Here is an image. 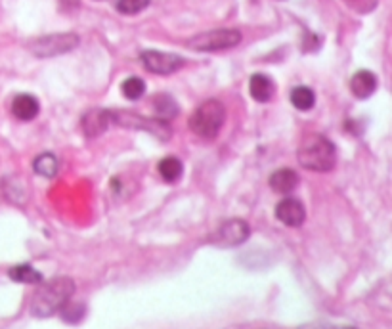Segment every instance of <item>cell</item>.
Wrapping results in <instances>:
<instances>
[{
    "mask_svg": "<svg viewBox=\"0 0 392 329\" xmlns=\"http://www.w3.org/2000/svg\"><path fill=\"white\" fill-rule=\"evenodd\" d=\"M75 293L73 280L69 277H54L40 285L31 303V312L37 318H48L56 314L71 300Z\"/></svg>",
    "mask_w": 392,
    "mask_h": 329,
    "instance_id": "cell-1",
    "label": "cell"
},
{
    "mask_svg": "<svg viewBox=\"0 0 392 329\" xmlns=\"http://www.w3.org/2000/svg\"><path fill=\"white\" fill-rule=\"evenodd\" d=\"M296 159L304 169L316 172L331 171L337 163V150L331 140L322 135H310L304 138L296 151Z\"/></svg>",
    "mask_w": 392,
    "mask_h": 329,
    "instance_id": "cell-2",
    "label": "cell"
},
{
    "mask_svg": "<svg viewBox=\"0 0 392 329\" xmlns=\"http://www.w3.org/2000/svg\"><path fill=\"white\" fill-rule=\"evenodd\" d=\"M226 119V109L218 100H209L193 112L190 117V128L205 140H213L218 136Z\"/></svg>",
    "mask_w": 392,
    "mask_h": 329,
    "instance_id": "cell-3",
    "label": "cell"
},
{
    "mask_svg": "<svg viewBox=\"0 0 392 329\" xmlns=\"http://www.w3.org/2000/svg\"><path fill=\"white\" fill-rule=\"evenodd\" d=\"M110 117H112V125H119V127L125 128H136V130H146L149 135H153L157 140H170L172 136V128L167 121L163 119H146L138 113H130V112H110Z\"/></svg>",
    "mask_w": 392,
    "mask_h": 329,
    "instance_id": "cell-4",
    "label": "cell"
},
{
    "mask_svg": "<svg viewBox=\"0 0 392 329\" xmlns=\"http://www.w3.org/2000/svg\"><path fill=\"white\" fill-rule=\"evenodd\" d=\"M241 43V33L237 29H215L201 33L192 40H188V46L197 52H218L228 50Z\"/></svg>",
    "mask_w": 392,
    "mask_h": 329,
    "instance_id": "cell-5",
    "label": "cell"
},
{
    "mask_svg": "<svg viewBox=\"0 0 392 329\" xmlns=\"http://www.w3.org/2000/svg\"><path fill=\"white\" fill-rule=\"evenodd\" d=\"M79 46V37L75 33H59V35H46L35 38L29 45L31 52L38 58H52L59 54L71 52Z\"/></svg>",
    "mask_w": 392,
    "mask_h": 329,
    "instance_id": "cell-6",
    "label": "cell"
},
{
    "mask_svg": "<svg viewBox=\"0 0 392 329\" xmlns=\"http://www.w3.org/2000/svg\"><path fill=\"white\" fill-rule=\"evenodd\" d=\"M140 61L149 73L156 75H170L184 66V58L170 52H159V50H144L140 54Z\"/></svg>",
    "mask_w": 392,
    "mask_h": 329,
    "instance_id": "cell-7",
    "label": "cell"
},
{
    "mask_svg": "<svg viewBox=\"0 0 392 329\" xmlns=\"http://www.w3.org/2000/svg\"><path fill=\"white\" fill-rule=\"evenodd\" d=\"M251 234L249 224L241 220V218H232L228 222H224L211 238V243H215L218 247H236L239 243H243Z\"/></svg>",
    "mask_w": 392,
    "mask_h": 329,
    "instance_id": "cell-8",
    "label": "cell"
},
{
    "mask_svg": "<svg viewBox=\"0 0 392 329\" xmlns=\"http://www.w3.org/2000/svg\"><path fill=\"white\" fill-rule=\"evenodd\" d=\"M276 218L280 220L281 224L289 226V228H299L306 218V211H304V205L299 199L285 197L276 207Z\"/></svg>",
    "mask_w": 392,
    "mask_h": 329,
    "instance_id": "cell-9",
    "label": "cell"
},
{
    "mask_svg": "<svg viewBox=\"0 0 392 329\" xmlns=\"http://www.w3.org/2000/svg\"><path fill=\"white\" fill-rule=\"evenodd\" d=\"M110 125H112L110 109H90V112L82 115V132L89 136V138H96L102 132H105Z\"/></svg>",
    "mask_w": 392,
    "mask_h": 329,
    "instance_id": "cell-10",
    "label": "cell"
},
{
    "mask_svg": "<svg viewBox=\"0 0 392 329\" xmlns=\"http://www.w3.org/2000/svg\"><path fill=\"white\" fill-rule=\"evenodd\" d=\"M40 112V104L33 94H17L12 102V113L20 121H33Z\"/></svg>",
    "mask_w": 392,
    "mask_h": 329,
    "instance_id": "cell-11",
    "label": "cell"
},
{
    "mask_svg": "<svg viewBox=\"0 0 392 329\" xmlns=\"http://www.w3.org/2000/svg\"><path fill=\"white\" fill-rule=\"evenodd\" d=\"M350 90H352V94L356 98H360V100H365V98H370L375 90H377V77L373 75L371 71H358L352 75L350 79Z\"/></svg>",
    "mask_w": 392,
    "mask_h": 329,
    "instance_id": "cell-12",
    "label": "cell"
},
{
    "mask_svg": "<svg viewBox=\"0 0 392 329\" xmlns=\"http://www.w3.org/2000/svg\"><path fill=\"white\" fill-rule=\"evenodd\" d=\"M274 81L270 79V77L262 75V73H257V75L251 77V81H249V92H251V98L255 102H260V104H264V102H270L272 96H274Z\"/></svg>",
    "mask_w": 392,
    "mask_h": 329,
    "instance_id": "cell-13",
    "label": "cell"
},
{
    "mask_svg": "<svg viewBox=\"0 0 392 329\" xmlns=\"http://www.w3.org/2000/svg\"><path fill=\"white\" fill-rule=\"evenodd\" d=\"M299 184V174L293 169H278L270 176V188L278 194H289Z\"/></svg>",
    "mask_w": 392,
    "mask_h": 329,
    "instance_id": "cell-14",
    "label": "cell"
},
{
    "mask_svg": "<svg viewBox=\"0 0 392 329\" xmlns=\"http://www.w3.org/2000/svg\"><path fill=\"white\" fill-rule=\"evenodd\" d=\"M157 171H159V176H161L165 182L172 184V182L180 180L182 172H184V164H182L180 159L174 158V155H169V158H163L161 161H159V164H157Z\"/></svg>",
    "mask_w": 392,
    "mask_h": 329,
    "instance_id": "cell-15",
    "label": "cell"
},
{
    "mask_svg": "<svg viewBox=\"0 0 392 329\" xmlns=\"http://www.w3.org/2000/svg\"><path fill=\"white\" fill-rule=\"evenodd\" d=\"M8 276L17 284H40L43 282V274L33 268L31 264H15L8 270Z\"/></svg>",
    "mask_w": 392,
    "mask_h": 329,
    "instance_id": "cell-16",
    "label": "cell"
},
{
    "mask_svg": "<svg viewBox=\"0 0 392 329\" xmlns=\"http://www.w3.org/2000/svg\"><path fill=\"white\" fill-rule=\"evenodd\" d=\"M33 169H35L37 174L45 176V178H54L59 171V161L54 153H48V151H46V153L37 155L35 163H33Z\"/></svg>",
    "mask_w": 392,
    "mask_h": 329,
    "instance_id": "cell-17",
    "label": "cell"
},
{
    "mask_svg": "<svg viewBox=\"0 0 392 329\" xmlns=\"http://www.w3.org/2000/svg\"><path fill=\"white\" fill-rule=\"evenodd\" d=\"M153 112L157 113L159 119L170 121L178 115V104L169 94H157L153 100Z\"/></svg>",
    "mask_w": 392,
    "mask_h": 329,
    "instance_id": "cell-18",
    "label": "cell"
},
{
    "mask_svg": "<svg viewBox=\"0 0 392 329\" xmlns=\"http://www.w3.org/2000/svg\"><path fill=\"white\" fill-rule=\"evenodd\" d=\"M291 104L295 105L299 112H310L316 104V94L308 86H295L291 90Z\"/></svg>",
    "mask_w": 392,
    "mask_h": 329,
    "instance_id": "cell-19",
    "label": "cell"
},
{
    "mask_svg": "<svg viewBox=\"0 0 392 329\" xmlns=\"http://www.w3.org/2000/svg\"><path fill=\"white\" fill-rule=\"evenodd\" d=\"M121 92L123 96L128 100H140L146 92V82L142 81L140 77H128L123 84H121Z\"/></svg>",
    "mask_w": 392,
    "mask_h": 329,
    "instance_id": "cell-20",
    "label": "cell"
},
{
    "mask_svg": "<svg viewBox=\"0 0 392 329\" xmlns=\"http://www.w3.org/2000/svg\"><path fill=\"white\" fill-rule=\"evenodd\" d=\"M149 6V0H117V10L125 15H134L146 10Z\"/></svg>",
    "mask_w": 392,
    "mask_h": 329,
    "instance_id": "cell-21",
    "label": "cell"
},
{
    "mask_svg": "<svg viewBox=\"0 0 392 329\" xmlns=\"http://www.w3.org/2000/svg\"><path fill=\"white\" fill-rule=\"evenodd\" d=\"M59 312H61V318H63L66 322L77 323L82 316H84V307H82V305H71V300H69Z\"/></svg>",
    "mask_w": 392,
    "mask_h": 329,
    "instance_id": "cell-22",
    "label": "cell"
}]
</instances>
